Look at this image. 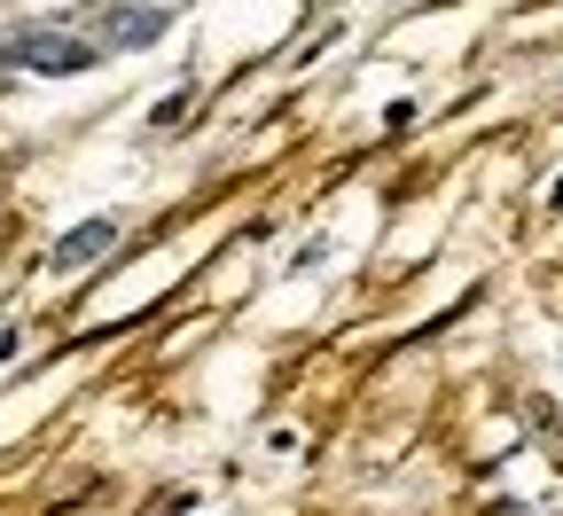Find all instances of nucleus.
Returning a JSON list of instances; mask_svg holds the SVG:
<instances>
[{"mask_svg": "<svg viewBox=\"0 0 563 516\" xmlns=\"http://www.w3.org/2000/svg\"><path fill=\"white\" fill-rule=\"evenodd\" d=\"M110 47H95L79 24H32V32H16L9 40V63L16 70H47V79H63V70H95Z\"/></svg>", "mask_w": 563, "mask_h": 516, "instance_id": "1", "label": "nucleus"}, {"mask_svg": "<svg viewBox=\"0 0 563 516\" xmlns=\"http://www.w3.org/2000/svg\"><path fill=\"white\" fill-rule=\"evenodd\" d=\"M165 17H173V9H133V0H102V9H87V24H95L110 47H150V40L165 32Z\"/></svg>", "mask_w": 563, "mask_h": 516, "instance_id": "2", "label": "nucleus"}, {"mask_svg": "<svg viewBox=\"0 0 563 516\" xmlns=\"http://www.w3.org/2000/svg\"><path fill=\"white\" fill-rule=\"evenodd\" d=\"M102 251H118V219H79V228H70L63 243H55V274H79V266H95Z\"/></svg>", "mask_w": 563, "mask_h": 516, "instance_id": "3", "label": "nucleus"}]
</instances>
